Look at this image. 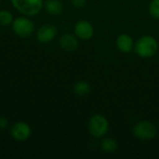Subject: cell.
Listing matches in <instances>:
<instances>
[{
	"label": "cell",
	"instance_id": "6da1fadb",
	"mask_svg": "<svg viewBox=\"0 0 159 159\" xmlns=\"http://www.w3.org/2000/svg\"><path fill=\"white\" fill-rule=\"evenodd\" d=\"M159 49L157 39L150 34H144L135 41L134 52L136 55L143 59H150L154 57Z\"/></svg>",
	"mask_w": 159,
	"mask_h": 159
},
{
	"label": "cell",
	"instance_id": "7a4b0ae2",
	"mask_svg": "<svg viewBox=\"0 0 159 159\" xmlns=\"http://www.w3.org/2000/svg\"><path fill=\"white\" fill-rule=\"evenodd\" d=\"M110 129L109 120L102 114L92 115L88 121V130L94 139H102L106 136Z\"/></svg>",
	"mask_w": 159,
	"mask_h": 159
},
{
	"label": "cell",
	"instance_id": "3957f363",
	"mask_svg": "<svg viewBox=\"0 0 159 159\" xmlns=\"http://www.w3.org/2000/svg\"><path fill=\"white\" fill-rule=\"evenodd\" d=\"M10 2L18 12L27 17L36 16L44 7V0H10Z\"/></svg>",
	"mask_w": 159,
	"mask_h": 159
},
{
	"label": "cell",
	"instance_id": "277c9868",
	"mask_svg": "<svg viewBox=\"0 0 159 159\" xmlns=\"http://www.w3.org/2000/svg\"><path fill=\"white\" fill-rule=\"evenodd\" d=\"M157 126L149 120H141L134 124L132 128V133L134 137L141 141L154 140L157 135Z\"/></svg>",
	"mask_w": 159,
	"mask_h": 159
},
{
	"label": "cell",
	"instance_id": "5b68a950",
	"mask_svg": "<svg viewBox=\"0 0 159 159\" xmlns=\"http://www.w3.org/2000/svg\"><path fill=\"white\" fill-rule=\"evenodd\" d=\"M10 26L13 33L20 37H29L35 31L34 22L27 16L15 18Z\"/></svg>",
	"mask_w": 159,
	"mask_h": 159
},
{
	"label": "cell",
	"instance_id": "8992f818",
	"mask_svg": "<svg viewBox=\"0 0 159 159\" xmlns=\"http://www.w3.org/2000/svg\"><path fill=\"white\" fill-rule=\"evenodd\" d=\"M74 34L79 40L88 41L93 37L95 29L90 21L87 20H79L74 25Z\"/></svg>",
	"mask_w": 159,
	"mask_h": 159
},
{
	"label": "cell",
	"instance_id": "52a82bcc",
	"mask_svg": "<svg viewBox=\"0 0 159 159\" xmlns=\"http://www.w3.org/2000/svg\"><path fill=\"white\" fill-rule=\"evenodd\" d=\"M9 133L12 139H14L15 141L24 142L30 138L32 129L28 123L24 121H18L11 126Z\"/></svg>",
	"mask_w": 159,
	"mask_h": 159
},
{
	"label": "cell",
	"instance_id": "ba28073f",
	"mask_svg": "<svg viewBox=\"0 0 159 159\" xmlns=\"http://www.w3.org/2000/svg\"><path fill=\"white\" fill-rule=\"evenodd\" d=\"M57 34H58V28L52 23H46L41 25L35 33L36 39L38 40V42L42 44L50 43L55 39Z\"/></svg>",
	"mask_w": 159,
	"mask_h": 159
},
{
	"label": "cell",
	"instance_id": "9c48e42d",
	"mask_svg": "<svg viewBox=\"0 0 159 159\" xmlns=\"http://www.w3.org/2000/svg\"><path fill=\"white\" fill-rule=\"evenodd\" d=\"M60 48L67 52L75 51L79 47V39L75 34L65 33L62 34L59 38Z\"/></svg>",
	"mask_w": 159,
	"mask_h": 159
},
{
	"label": "cell",
	"instance_id": "30bf717a",
	"mask_svg": "<svg viewBox=\"0 0 159 159\" xmlns=\"http://www.w3.org/2000/svg\"><path fill=\"white\" fill-rule=\"evenodd\" d=\"M116 46L120 52L129 53L134 49L135 40L130 34H129L127 33H122L116 37Z\"/></svg>",
	"mask_w": 159,
	"mask_h": 159
},
{
	"label": "cell",
	"instance_id": "8fae6325",
	"mask_svg": "<svg viewBox=\"0 0 159 159\" xmlns=\"http://www.w3.org/2000/svg\"><path fill=\"white\" fill-rule=\"evenodd\" d=\"M44 7L47 13L52 16H59L63 12L64 6L61 0H46L44 2Z\"/></svg>",
	"mask_w": 159,
	"mask_h": 159
},
{
	"label": "cell",
	"instance_id": "7c38bea8",
	"mask_svg": "<svg viewBox=\"0 0 159 159\" xmlns=\"http://www.w3.org/2000/svg\"><path fill=\"white\" fill-rule=\"evenodd\" d=\"M91 85L86 80H79L75 83L73 87V92L78 97H86L91 92Z\"/></svg>",
	"mask_w": 159,
	"mask_h": 159
},
{
	"label": "cell",
	"instance_id": "4fadbf2b",
	"mask_svg": "<svg viewBox=\"0 0 159 159\" xmlns=\"http://www.w3.org/2000/svg\"><path fill=\"white\" fill-rule=\"evenodd\" d=\"M100 146L101 149L107 154H112L114 152H116L118 148V143L117 141L112 137H106L104 136L103 138L101 139V143H100Z\"/></svg>",
	"mask_w": 159,
	"mask_h": 159
},
{
	"label": "cell",
	"instance_id": "5bb4252c",
	"mask_svg": "<svg viewBox=\"0 0 159 159\" xmlns=\"http://www.w3.org/2000/svg\"><path fill=\"white\" fill-rule=\"evenodd\" d=\"M14 20L13 14L7 9L0 10V25L1 26H9Z\"/></svg>",
	"mask_w": 159,
	"mask_h": 159
},
{
	"label": "cell",
	"instance_id": "9a60e30c",
	"mask_svg": "<svg viewBox=\"0 0 159 159\" xmlns=\"http://www.w3.org/2000/svg\"><path fill=\"white\" fill-rule=\"evenodd\" d=\"M149 15L155 20H159V0H151L148 5Z\"/></svg>",
	"mask_w": 159,
	"mask_h": 159
},
{
	"label": "cell",
	"instance_id": "2e32d148",
	"mask_svg": "<svg viewBox=\"0 0 159 159\" xmlns=\"http://www.w3.org/2000/svg\"><path fill=\"white\" fill-rule=\"evenodd\" d=\"M71 5L75 8H82L87 5V0H71Z\"/></svg>",
	"mask_w": 159,
	"mask_h": 159
},
{
	"label": "cell",
	"instance_id": "e0dca14e",
	"mask_svg": "<svg viewBox=\"0 0 159 159\" xmlns=\"http://www.w3.org/2000/svg\"><path fill=\"white\" fill-rule=\"evenodd\" d=\"M8 127V121L6 117L0 116V131H4Z\"/></svg>",
	"mask_w": 159,
	"mask_h": 159
},
{
	"label": "cell",
	"instance_id": "ac0fdd59",
	"mask_svg": "<svg viewBox=\"0 0 159 159\" xmlns=\"http://www.w3.org/2000/svg\"><path fill=\"white\" fill-rule=\"evenodd\" d=\"M0 3H1V0H0Z\"/></svg>",
	"mask_w": 159,
	"mask_h": 159
},
{
	"label": "cell",
	"instance_id": "d6986e66",
	"mask_svg": "<svg viewBox=\"0 0 159 159\" xmlns=\"http://www.w3.org/2000/svg\"></svg>",
	"mask_w": 159,
	"mask_h": 159
}]
</instances>
